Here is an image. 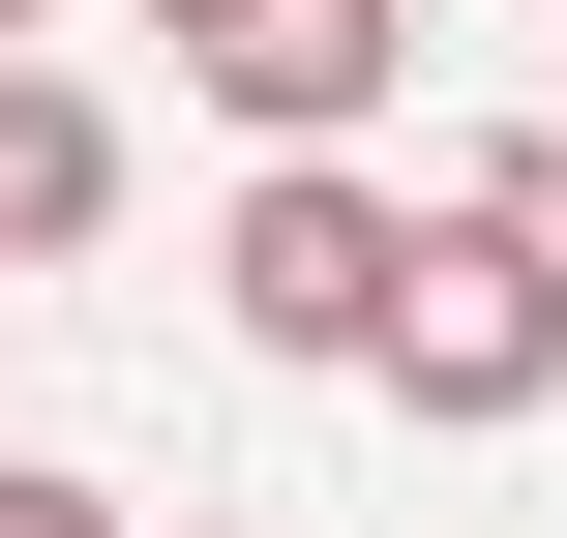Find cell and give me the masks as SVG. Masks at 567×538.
Instances as JSON below:
<instances>
[{
    "instance_id": "6da1fadb",
    "label": "cell",
    "mask_w": 567,
    "mask_h": 538,
    "mask_svg": "<svg viewBox=\"0 0 567 538\" xmlns=\"http://www.w3.org/2000/svg\"><path fill=\"white\" fill-rule=\"evenodd\" d=\"M419 240H449V210H389L359 150H269V180L209 210V329H239V359H329V389H389V300H419Z\"/></svg>"
},
{
    "instance_id": "7a4b0ae2",
    "label": "cell",
    "mask_w": 567,
    "mask_h": 538,
    "mask_svg": "<svg viewBox=\"0 0 567 538\" xmlns=\"http://www.w3.org/2000/svg\"><path fill=\"white\" fill-rule=\"evenodd\" d=\"M538 389H567V270L508 240V210H449V240H419V300H389V419H449V449H508Z\"/></svg>"
},
{
    "instance_id": "3957f363",
    "label": "cell",
    "mask_w": 567,
    "mask_h": 538,
    "mask_svg": "<svg viewBox=\"0 0 567 538\" xmlns=\"http://www.w3.org/2000/svg\"><path fill=\"white\" fill-rule=\"evenodd\" d=\"M179 90H209L239 150H359V120L419 90V0H239V30H179Z\"/></svg>"
},
{
    "instance_id": "277c9868",
    "label": "cell",
    "mask_w": 567,
    "mask_h": 538,
    "mask_svg": "<svg viewBox=\"0 0 567 538\" xmlns=\"http://www.w3.org/2000/svg\"><path fill=\"white\" fill-rule=\"evenodd\" d=\"M60 240H120V90L0 60V270H60Z\"/></svg>"
},
{
    "instance_id": "5b68a950",
    "label": "cell",
    "mask_w": 567,
    "mask_h": 538,
    "mask_svg": "<svg viewBox=\"0 0 567 538\" xmlns=\"http://www.w3.org/2000/svg\"><path fill=\"white\" fill-rule=\"evenodd\" d=\"M449 210H508V240H538V270H567V120H508V150L449 180Z\"/></svg>"
},
{
    "instance_id": "8992f818",
    "label": "cell",
    "mask_w": 567,
    "mask_h": 538,
    "mask_svg": "<svg viewBox=\"0 0 567 538\" xmlns=\"http://www.w3.org/2000/svg\"><path fill=\"white\" fill-rule=\"evenodd\" d=\"M0 538H120V479H60V449H0Z\"/></svg>"
},
{
    "instance_id": "52a82bcc",
    "label": "cell",
    "mask_w": 567,
    "mask_h": 538,
    "mask_svg": "<svg viewBox=\"0 0 567 538\" xmlns=\"http://www.w3.org/2000/svg\"><path fill=\"white\" fill-rule=\"evenodd\" d=\"M150 30H239V0H150Z\"/></svg>"
},
{
    "instance_id": "ba28073f",
    "label": "cell",
    "mask_w": 567,
    "mask_h": 538,
    "mask_svg": "<svg viewBox=\"0 0 567 538\" xmlns=\"http://www.w3.org/2000/svg\"><path fill=\"white\" fill-rule=\"evenodd\" d=\"M30 30H60V0H0V60H30Z\"/></svg>"
},
{
    "instance_id": "9c48e42d",
    "label": "cell",
    "mask_w": 567,
    "mask_h": 538,
    "mask_svg": "<svg viewBox=\"0 0 567 538\" xmlns=\"http://www.w3.org/2000/svg\"><path fill=\"white\" fill-rule=\"evenodd\" d=\"M0 300H30V270H0Z\"/></svg>"
},
{
    "instance_id": "30bf717a",
    "label": "cell",
    "mask_w": 567,
    "mask_h": 538,
    "mask_svg": "<svg viewBox=\"0 0 567 538\" xmlns=\"http://www.w3.org/2000/svg\"><path fill=\"white\" fill-rule=\"evenodd\" d=\"M538 120H567V90H538Z\"/></svg>"
}]
</instances>
